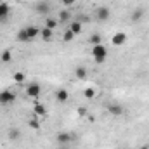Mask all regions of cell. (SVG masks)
Segmentation results:
<instances>
[{"label": "cell", "instance_id": "cell-1", "mask_svg": "<svg viewBox=\"0 0 149 149\" xmlns=\"http://www.w3.org/2000/svg\"><path fill=\"white\" fill-rule=\"evenodd\" d=\"M92 57L95 59L97 64H102L108 57V49L104 47V43H99V45H92Z\"/></svg>", "mask_w": 149, "mask_h": 149}, {"label": "cell", "instance_id": "cell-2", "mask_svg": "<svg viewBox=\"0 0 149 149\" xmlns=\"http://www.w3.org/2000/svg\"><path fill=\"white\" fill-rule=\"evenodd\" d=\"M14 99H16L14 92H10V90H2L0 92V104H10V102H14Z\"/></svg>", "mask_w": 149, "mask_h": 149}, {"label": "cell", "instance_id": "cell-3", "mask_svg": "<svg viewBox=\"0 0 149 149\" xmlns=\"http://www.w3.org/2000/svg\"><path fill=\"white\" fill-rule=\"evenodd\" d=\"M73 139H74V135L73 134H68V132H61V134L57 135V142H59L61 146H68Z\"/></svg>", "mask_w": 149, "mask_h": 149}, {"label": "cell", "instance_id": "cell-4", "mask_svg": "<svg viewBox=\"0 0 149 149\" xmlns=\"http://www.w3.org/2000/svg\"><path fill=\"white\" fill-rule=\"evenodd\" d=\"M40 92H42V88H40L38 83H30V85L26 87V94H28L30 97H35V99H37L38 95H40Z\"/></svg>", "mask_w": 149, "mask_h": 149}, {"label": "cell", "instance_id": "cell-5", "mask_svg": "<svg viewBox=\"0 0 149 149\" xmlns=\"http://www.w3.org/2000/svg\"><path fill=\"white\" fill-rule=\"evenodd\" d=\"M109 16H111V12H109V9H108L106 5H102V7L97 9V19H99V21H108Z\"/></svg>", "mask_w": 149, "mask_h": 149}, {"label": "cell", "instance_id": "cell-6", "mask_svg": "<svg viewBox=\"0 0 149 149\" xmlns=\"http://www.w3.org/2000/svg\"><path fill=\"white\" fill-rule=\"evenodd\" d=\"M111 42H113V45H116V47H121L125 42H127V35L123 33V31H118L114 37L111 38Z\"/></svg>", "mask_w": 149, "mask_h": 149}, {"label": "cell", "instance_id": "cell-7", "mask_svg": "<svg viewBox=\"0 0 149 149\" xmlns=\"http://www.w3.org/2000/svg\"><path fill=\"white\" fill-rule=\"evenodd\" d=\"M144 14H146V10L142 9V7H139V9H135L134 12H132V16H130V19L134 21V23H139L142 17H144Z\"/></svg>", "mask_w": 149, "mask_h": 149}, {"label": "cell", "instance_id": "cell-8", "mask_svg": "<svg viewBox=\"0 0 149 149\" xmlns=\"http://www.w3.org/2000/svg\"><path fill=\"white\" fill-rule=\"evenodd\" d=\"M35 9H37V12H40V14H49L50 3L49 2H38L37 5H35Z\"/></svg>", "mask_w": 149, "mask_h": 149}, {"label": "cell", "instance_id": "cell-9", "mask_svg": "<svg viewBox=\"0 0 149 149\" xmlns=\"http://www.w3.org/2000/svg\"><path fill=\"white\" fill-rule=\"evenodd\" d=\"M108 111L111 113L113 116H121V114H123V108H121L120 104H109V106H108Z\"/></svg>", "mask_w": 149, "mask_h": 149}, {"label": "cell", "instance_id": "cell-10", "mask_svg": "<svg viewBox=\"0 0 149 149\" xmlns=\"http://www.w3.org/2000/svg\"><path fill=\"white\" fill-rule=\"evenodd\" d=\"M24 30H26V35H28L30 40L40 35V28H37V26H28V28H24Z\"/></svg>", "mask_w": 149, "mask_h": 149}, {"label": "cell", "instance_id": "cell-11", "mask_svg": "<svg viewBox=\"0 0 149 149\" xmlns=\"http://www.w3.org/2000/svg\"><path fill=\"white\" fill-rule=\"evenodd\" d=\"M56 97H57V101H61V102H66V101L70 99V94H68V90H64V88H61V90H57V94H56Z\"/></svg>", "mask_w": 149, "mask_h": 149}, {"label": "cell", "instance_id": "cell-12", "mask_svg": "<svg viewBox=\"0 0 149 149\" xmlns=\"http://www.w3.org/2000/svg\"><path fill=\"white\" fill-rule=\"evenodd\" d=\"M45 113H47V109H45L40 102H35V106H33V114H35V116H43Z\"/></svg>", "mask_w": 149, "mask_h": 149}, {"label": "cell", "instance_id": "cell-13", "mask_svg": "<svg viewBox=\"0 0 149 149\" xmlns=\"http://www.w3.org/2000/svg\"><path fill=\"white\" fill-rule=\"evenodd\" d=\"M70 30L73 31L74 35H78V33H81V23H80L78 19H74L73 23L70 24Z\"/></svg>", "mask_w": 149, "mask_h": 149}, {"label": "cell", "instance_id": "cell-14", "mask_svg": "<svg viewBox=\"0 0 149 149\" xmlns=\"http://www.w3.org/2000/svg\"><path fill=\"white\" fill-rule=\"evenodd\" d=\"M88 43L90 45H99V43H102V37L99 33H94V35L88 37Z\"/></svg>", "mask_w": 149, "mask_h": 149}, {"label": "cell", "instance_id": "cell-15", "mask_svg": "<svg viewBox=\"0 0 149 149\" xmlns=\"http://www.w3.org/2000/svg\"><path fill=\"white\" fill-rule=\"evenodd\" d=\"M74 76L80 78V80H83V78L87 76V68H85V66H78V68L74 70Z\"/></svg>", "mask_w": 149, "mask_h": 149}, {"label": "cell", "instance_id": "cell-16", "mask_svg": "<svg viewBox=\"0 0 149 149\" xmlns=\"http://www.w3.org/2000/svg\"><path fill=\"white\" fill-rule=\"evenodd\" d=\"M70 17H71L70 10H59V21H61V23H66V21H70Z\"/></svg>", "mask_w": 149, "mask_h": 149}, {"label": "cell", "instance_id": "cell-17", "mask_svg": "<svg viewBox=\"0 0 149 149\" xmlns=\"http://www.w3.org/2000/svg\"><path fill=\"white\" fill-rule=\"evenodd\" d=\"M19 137H21V132H19L17 128H10V130H9V139H10V141H17Z\"/></svg>", "mask_w": 149, "mask_h": 149}, {"label": "cell", "instance_id": "cell-18", "mask_svg": "<svg viewBox=\"0 0 149 149\" xmlns=\"http://www.w3.org/2000/svg\"><path fill=\"white\" fill-rule=\"evenodd\" d=\"M45 26H47L49 30H54V28L57 26V19H54V17H47V19H45Z\"/></svg>", "mask_w": 149, "mask_h": 149}, {"label": "cell", "instance_id": "cell-19", "mask_svg": "<svg viewBox=\"0 0 149 149\" xmlns=\"http://www.w3.org/2000/svg\"><path fill=\"white\" fill-rule=\"evenodd\" d=\"M40 35H42L43 40H49V38L52 37V30H49V28L45 26V28H42V30H40Z\"/></svg>", "mask_w": 149, "mask_h": 149}, {"label": "cell", "instance_id": "cell-20", "mask_svg": "<svg viewBox=\"0 0 149 149\" xmlns=\"http://www.w3.org/2000/svg\"><path fill=\"white\" fill-rule=\"evenodd\" d=\"M63 40H64V42H73L74 40V33L71 31V30H66L64 35H63Z\"/></svg>", "mask_w": 149, "mask_h": 149}, {"label": "cell", "instance_id": "cell-21", "mask_svg": "<svg viewBox=\"0 0 149 149\" xmlns=\"http://www.w3.org/2000/svg\"><path fill=\"white\" fill-rule=\"evenodd\" d=\"M0 59H2L3 63H10V61H12V54H10L9 50H3L2 56H0Z\"/></svg>", "mask_w": 149, "mask_h": 149}, {"label": "cell", "instance_id": "cell-22", "mask_svg": "<svg viewBox=\"0 0 149 149\" xmlns=\"http://www.w3.org/2000/svg\"><path fill=\"white\" fill-rule=\"evenodd\" d=\"M7 14H9V5L7 3H0V19L5 17Z\"/></svg>", "mask_w": 149, "mask_h": 149}, {"label": "cell", "instance_id": "cell-23", "mask_svg": "<svg viewBox=\"0 0 149 149\" xmlns=\"http://www.w3.org/2000/svg\"><path fill=\"white\" fill-rule=\"evenodd\" d=\"M83 95H85L87 99H94V97H95V90H94V88H85Z\"/></svg>", "mask_w": 149, "mask_h": 149}, {"label": "cell", "instance_id": "cell-24", "mask_svg": "<svg viewBox=\"0 0 149 149\" xmlns=\"http://www.w3.org/2000/svg\"><path fill=\"white\" fill-rule=\"evenodd\" d=\"M17 40H19V42H28V40H30L28 35H26V30H21V31L17 33Z\"/></svg>", "mask_w": 149, "mask_h": 149}, {"label": "cell", "instance_id": "cell-25", "mask_svg": "<svg viewBox=\"0 0 149 149\" xmlns=\"http://www.w3.org/2000/svg\"><path fill=\"white\" fill-rule=\"evenodd\" d=\"M23 80H24V74H23V73H16V74H14V81H17V83H21Z\"/></svg>", "mask_w": 149, "mask_h": 149}, {"label": "cell", "instance_id": "cell-26", "mask_svg": "<svg viewBox=\"0 0 149 149\" xmlns=\"http://www.w3.org/2000/svg\"><path fill=\"white\" fill-rule=\"evenodd\" d=\"M74 2H76V0H61V3H63V5H68V7H70V5H74Z\"/></svg>", "mask_w": 149, "mask_h": 149}, {"label": "cell", "instance_id": "cell-27", "mask_svg": "<svg viewBox=\"0 0 149 149\" xmlns=\"http://www.w3.org/2000/svg\"><path fill=\"white\" fill-rule=\"evenodd\" d=\"M30 127H33V128H37V130L40 128V125H38L37 120H31V121H30Z\"/></svg>", "mask_w": 149, "mask_h": 149}, {"label": "cell", "instance_id": "cell-28", "mask_svg": "<svg viewBox=\"0 0 149 149\" xmlns=\"http://www.w3.org/2000/svg\"><path fill=\"white\" fill-rule=\"evenodd\" d=\"M139 149H149V146H141Z\"/></svg>", "mask_w": 149, "mask_h": 149}, {"label": "cell", "instance_id": "cell-29", "mask_svg": "<svg viewBox=\"0 0 149 149\" xmlns=\"http://www.w3.org/2000/svg\"><path fill=\"white\" fill-rule=\"evenodd\" d=\"M59 149H70V148H68V146H61Z\"/></svg>", "mask_w": 149, "mask_h": 149}]
</instances>
